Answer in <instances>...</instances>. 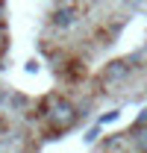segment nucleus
<instances>
[{
    "instance_id": "nucleus-1",
    "label": "nucleus",
    "mask_w": 147,
    "mask_h": 153,
    "mask_svg": "<svg viewBox=\"0 0 147 153\" xmlns=\"http://www.w3.org/2000/svg\"><path fill=\"white\" fill-rule=\"evenodd\" d=\"M44 115H47L50 127H53V130H59V133H62V130H68L74 121H76V109H74L68 100H59V97H53V100H50V109H47Z\"/></svg>"
},
{
    "instance_id": "nucleus-2",
    "label": "nucleus",
    "mask_w": 147,
    "mask_h": 153,
    "mask_svg": "<svg viewBox=\"0 0 147 153\" xmlns=\"http://www.w3.org/2000/svg\"><path fill=\"white\" fill-rule=\"evenodd\" d=\"M129 74V62H112L106 65V71H103V79L106 82H118V79H124Z\"/></svg>"
},
{
    "instance_id": "nucleus-3",
    "label": "nucleus",
    "mask_w": 147,
    "mask_h": 153,
    "mask_svg": "<svg viewBox=\"0 0 147 153\" xmlns=\"http://www.w3.org/2000/svg\"><path fill=\"white\" fill-rule=\"evenodd\" d=\"M127 144H129V133H118V135H112L109 141H106V150L109 153H124Z\"/></svg>"
},
{
    "instance_id": "nucleus-4",
    "label": "nucleus",
    "mask_w": 147,
    "mask_h": 153,
    "mask_svg": "<svg viewBox=\"0 0 147 153\" xmlns=\"http://www.w3.org/2000/svg\"><path fill=\"white\" fill-rule=\"evenodd\" d=\"M74 18H76V12H74V9H59V12L53 15V24H56V27H71Z\"/></svg>"
},
{
    "instance_id": "nucleus-5",
    "label": "nucleus",
    "mask_w": 147,
    "mask_h": 153,
    "mask_svg": "<svg viewBox=\"0 0 147 153\" xmlns=\"http://www.w3.org/2000/svg\"><path fill=\"white\" fill-rule=\"evenodd\" d=\"M132 141H135V147H138L141 153H147V130H144V127H138V130H135Z\"/></svg>"
},
{
    "instance_id": "nucleus-6",
    "label": "nucleus",
    "mask_w": 147,
    "mask_h": 153,
    "mask_svg": "<svg viewBox=\"0 0 147 153\" xmlns=\"http://www.w3.org/2000/svg\"><path fill=\"white\" fill-rule=\"evenodd\" d=\"M118 115H121V112H109V115H103V118H100V124H109V121H115Z\"/></svg>"
},
{
    "instance_id": "nucleus-7",
    "label": "nucleus",
    "mask_w": 147,
    "mask_h": 153,
    "mask_svg": "<svg viewBox=\"0 0 147 153\" xmlns=\"http://www.w3.org/2000/svg\"><path fill=\"white\" fill-rule=\"evenodd\" d=\"M147 124V109H141V118H138V127H144Z\"/></svg>"
},
{
    "instance_id": "nucleus-8",
    "label": "nucleus",
    "mask_w": 147,
    "mask_h": 153,
    "mask_svg": "<svg viewBox=\"0 0 147 153\" xmlns=\"http://www.w3.org/2000/svg\"><path fill=\"white\" fill-rule=\"evenodd\" d=\"M0 18H3V6H0Z\"/></svg>"
},
{
    "instance_id": "nucleus-9",
    "label": "nucleus",
    "mask_w": 147,
    "mask_h": 153,
    "mask_svg": "<svg viewBox=\"0 0 147 153\" xmlns=\"http://www.w3.org/2000/svg\"><path fill=\"white\" fill-rule=\"evenodd\" d=\"M0 103H3V91H0Z\"/></svg>"
}]
</instances>
